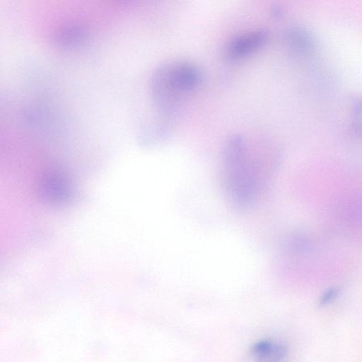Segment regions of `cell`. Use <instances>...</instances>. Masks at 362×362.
I'll use <instances>...</instances> for the list:
<instances>
[{
    "mask_svg": "<svg viewBox=\"0 0 362 362\" xmlns=\"http://www.w3.org/2000/svg\"><path fill=\"white\" fill-rule=\"evenodd\" d=\"M340 289L337 286L327 288L320 296L318 300L320 307H325L332 304L339 296Z\"/></svg>",
    "mask_w": 362,
    "mask_h": 362,
    "instance_id": "30bf717a",
    "label": "cell"
},
{
    "mask_svg": "<svg viewBox=\"0 0 362 362\" xmlns=\"http://www.w3.org/2000/svg\"><path fill=\"white\" fill-rule=\"evenodd\" d=\"M168 119L163 117L160 121L146 123L144 125L138 135L139 142L144 146H151L165 141L171 132V127L167 121Z\"/></svg>",
    "mask_w": 362,
    "mask_h": 362,
    "instance_id": "8992f818",
    "label": "cell"
},
{
    "mask_svg": "<svg viewBox=\"0 0 362 362\" xmlns=\"http://www.w3.org/2000/svg\"><path fill=\"white\" fill-rule=\"evenodd\" d=\"M280 160V151L272 144L252 142L241 134L228 137L222 152V180L230 204L239 210L250 207Z\"/></svg>",
    "mask_w": 362,
    "mask_h": 362,
    "instance_id": "6da1fadb",
    "label": "cell"
},
{
    "mask_svg": "<svg viewBox=\"0 0 362 362\" xmlns=\"http://www.w3.org/2000/svg\"><path fill=\"white\" fill-rule=\"evenodd\" d=\"M201 80V70L195 64L186 60L166 62L151 76V97L160 113L169 117L177 103L194 90Z\"/></svg>",
    "mask_w": 362,
    "mask_h": 362,
    "instance_id": "7a4b0ae2",
    "label": "cell"
},
{
    "mask_svg": "<svg viewBox=\"0 0 362 362\" xmlns=\"http://www.w3.org/2000/svg\"><path fill=\"white\" fill-rule=\"evenodd\" d=\"M272 13L275 18H281L284 14V10L279 5H275L272 9Z\"/></svg>",
    "mask_w": 362,
    "mask_h": 362,
    "instance_id": "8fae6325",
    "label": "cell"
},
{
    "mask_svg": "<svg viewBox=\"0 0 362 362\" xmlns=\"http://www.w3.org/2000/svg\"><path fill=\"white\" fill-rule=\"evenodd\" d=\"M352 125L356 134L362 139V97L356 102L354 106Z\"/></svg>",
    "mask_w": 362,
    "mask_h": 362,
    "instance_id": "9c48e42d",
    "label": "cell"
},
{
    "mask_svg": "<svg viewBox=\"0 0 362 362\" xmlns=\"http://www.w3.org/2000/svg\"><path fill=\"white\" fill-rule=\"evenodd\" d=\"M281 247L283 252L288 255L302 256L310 253L313 250L314 244L306 234L294 232L283 238Z\"/></svg>",
    "mask_w": 362,
    "mask_h": 362,
    "instance_id": "ba28073f",
    "label": "cell"
},
{
    "mask_svg": "<svg viewBox=\"0 0 362 362\" xmlns=\"http://www.w3.org/2000/svg\"><path fill=\"white\" fill-rule=\"evenodd\" d=\"M252 354L255 362H281L287 354V348L280 343L263 340L253 345Z\"/></svg>",
    "mask_w": 362,
    "mask_h": 362,
    "instance_id": "52a82bcc",
    "label": "cell"
},
{
    "mask_svg": "<svg viewBox=\"0 0 362 362\" xmlns=\"http://www.w3.org/2000/svg\"><path fill=\"white\" fill-rule=\"evenodd\" d=\"M89 38V30L84 25L74 23L63 25L53 36L56 45L63 49H75L84 45Z\"/></svg>",
    "mask_w": 362,
    "mask_h": 362,
    "instance_id": "5b68a950",
    "label": "cell"
},
{
    "mask_svg": "<svg viewBox=\"0 0 362 362\" xmlns=\"http://www.w3.org/2000/svg\"><path fill=\"white\" fill-rule=\"evenodd\" d=\"M282 39L287 50L294 56L310 57L317 49V40L306 27L294 24L285 28Z\"/></svg>",
    "mask_w": 362,
    "mask_h": 362,
    "instance_id": "277c9868",
    "label": "cell"
},
{
    "mask_svg": "<svg viewBox=\"0 0 362 362\" xmlns=\"http://www.w3.org/2000/svg\"><path fill=\"white\" fill-rule=\"evenodd\" d=\"M268 39L264 29L250 30L232 37L226 45L225 55L230 60L242 59L264 45Z\"/></svg>",
    "mask_w": 362,
    "mask_h": 362,
    "instance_id": "3957f363",
    "label": "cell"
}]
</instances>
